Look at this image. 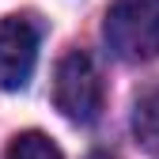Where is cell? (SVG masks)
<instances>
[{"instance_id":"8992f818","label":"cell","mask_w":159,"mask_h":159,"mask_svg":"<svg viewBox=\"0 0 159 159\" xmlns=\"http://www.w3.org/2000/svg\"><path fill=\"white\" fill-rule=\"evenodd\" d=\"M87 159H110V155H106V152H91Z\"/></svg>"},{"instance_id":"3957f363","label":"cell","mask_w":159,"mask_h":159,"mask_svg":"<svg viewBox=\"0 0 159 159\" xmlns=\"http://www.w3.org/2000/svg\"><path fill=\"white\" fill-rule=\"evenodd\" d=\"M38 23L30 15L0 19V91H23L38 61Z\"/></svg>"},{"instance_id":"5b68a950","label":"cell","mask_w":159,"mask_h":159,"mask_svg":"<svg viewBox=\"0 0 159 159\" xmlns=\"http://www.w3.org/2000/svg\"><path fill=\"white\" fill-rule=\"evenodd\" d=\"M8 159H65V155H61V148H57L46 133L30 129V133H19L8 144Z\"/></svg>"},{"instance_id":"6da1fadb","label":"cell","mask_w":159,"mask_h":159,"mask_svg":"<svg viewBox=\"0 0 159 159\" xmlns=\"http://www.w3.org/2000/svg\"><path fill=\"white\" fill-rule=\"evenodd\" d=\"M102 30L121 61H152L159 57V0H114Z\"/></svg>"},{"instance_id":"277c9868","label":"cell","mask_w":159,"mask_h":159,"mask_svg":"<svg viewBox=\"0 0 159 159\" xmlns=\"http://www.w3.org/2000/svg\"><path fill=\"white\" fill-rule=\"evenodd\" d=\"M133 133H136V140H140L144 152L159 155V84L148 87L136 98V106H133Z\"/></svg>"},{"instance_id":"7a4b0ae2","label":"cell","mask_w":159,"mask_h":159,"mask_svg":"<svg viewBox=\"0 0 159 159\" xmlns=\"http://www.w3.org/2000/svg\"><path fill=\"white\" fill-rule=\"evenodd\" d=\"M53 102L68 121L87 125L102 110V84H98L95 61L84 49H72L68 57H61V65L53 72Z\"/></svg>"}]
</instances>
